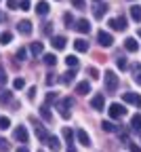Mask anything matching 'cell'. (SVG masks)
Listing matches in <instances>:
<instances>
[{
    "mask_svg": "<svg viewBox=\"0 0 141 152\" xmlns=\"http://www.w3.org/2000/svg\"><path fill=\"white\" fill-rule=\"evenodd\" d=\"M103 80H105V91H108V93H116V89H118V76H116V72L105 70Z\"/></svg>",
    "mask_w": 141,
    "mask_h": 152,
    "instance_id": "1",
    "label": "cell"
},
{
    "mask_svg": "<svg viewBox=\"0 0 141 152\" xmlns=\"http://www.w3.org/2000/svg\"><path fill=\"white\" fill-rule=\"evenodd\" d=\"M72 99L70 97H63L61 102H57V110H59V116L61 118H70V108H72Z\"/></svg>",
    "mask_w": 141,
    "mask_h": 152,
    "instance_id": "2",
    "label": "cell"
},
{
    "mask_svg": "<svg viewBox=\"0 0 141 152\" xmlns=\"http://www.w3.org/2000/svg\"><path fill=\"white\" fill-rule=\"evenodd\" d=\"M108 26H110L112 30H116V32H124V30H126V17H124V15L114 17V19H110V21H108Z\"/></svg>",
    "mask_w": 141,
    "mask_h": 152,
    "instance_id": "3",
    "label": "cell"
},
{
    "mask_svg": "<svg viewBox=\"0 0 141 152\" xmlns=\"http://www.w3.org/2000/svg\"><path fill=\"white\" fill-rule=\"evenodd\" d=\"M122 99L126 102V104H131V106H135V108H141V95L139 93H122Z\"/></svg>",
    "mask_w": 141,
    "mask_h": 152,
    "instance_id": "4",
    "label": "cell"
},
{
    "mask_svg": "<svg viewBox=\"0 0 141 152\" xmlns=\"http://www.w3.org/2000/svg\"><path fill=\"white\" fill-rule=\"evenodd\" d=\"M97 40H99V45H101V47H105V49H110L112 45H114V38H112V34L110 32H99L97 34Z\"/></svg>",
    "mask_w": 141,
    "mask_h": 152,
    "instance_id": "5",
    "label": "cell"
},
{
    "mask_svg": "<svg viewBox=\"0 0 141 152\" xmlns=\"http://www.w3.org/2000/svg\"><path fill=\"white\" fill-rule=\"evenodd\" d=\"M30 121H32V123L36 125V127H34V131H36V137H38L40 142H47V140L51 137L49 133H47V129H44L42 125H40V123H36V118H30Z\"/></svg>",
    "mask_w": 141,
    "mask_h": 152,
    "instance_id": "6",
    "label": "cell"
},
{
    "mask_svg": "<svg viewBox=\"0 0 141 152\" xmlns=\"http://www.w3.org/2000/svg\"><path fill=\"white\" fill-rule=\"evenodd\" d=\"M108 112H110V116H112V118H122L124 114H126V108H124V106H120V104H112Z\"/></svg>",
    "mask_w": 141,
    "mask_h": 152,
    "instance_id": "7",
    "label": "cell"
},
{
    "mask_svg": "<svg viewBox=\"0 0 141 152\" xmlns=\"http://www.w3.org/2000/svg\"><path fill=\"white\" fill-rule=\"evenodd\" d=\"M13 135H15V140H17L19 144H28V140H30V137H28V129H25V127H21V125L15 129Z\"/></svg>",
    "mask_w": 141,
    "mask_h": 152,
    "instance_id": "8",
    "label": "cell"
},
{
    "mask_svg": "<svg viewBox=\"0 0 141 152\" xmlns=\"http://www.w3.org/2000/svg\"><path fill=\"white\" fill-rule=\"evenodd\" d=\"M91 106H93L95 110H99V112H101V110L105 108V99H103V95H101V93L93 95V97H91Z\"/></svg>",
    "mask_w": 141,
    "mask_h": 152,
    "instance_id": "9",
    "label": "cell"
},
{
    "mask_svg": "<svg viewBox=\"0 0 141 152\" xmlns=\"http://www.w3.org/2000/svg\"><path fill=\"white\" fill-rule=\"evenodd\" d=\"M17 30L21 32L23 36H30V34H32V23L28 21V19H23V21H19V23H17Z\"/></svg>",
    "mask_w": 141,
    "mask_h": 152,
    "instance_id": "10",
    "label": "cell"
},
{
    "mask_svg": "<svg viewBox=\"0 0 141 152\" xmlns=\"http://www.w3.org/2000/svg\"><path fill=\"white\" fill-rule=\"evenodd\" d=\"M76 137H78V142L82 144V146H91V137H89V133L84 129H78L76 131Z\"/></svg>",
    "mask_w": 141,
    "mask_h": 152,
    "instance_id": "11",
    "label": "cell"
},
{
    "mask_svg": "<svg viewBox=\"0 0 141 152\" xmlns=\"http://www.w3.org/2000/svg\"><path fill=\"white\" fill-rule=\"evenodd\" d=\"M76 30L80 34H89L91 32V23L86 21V19H78V21H76Z\"/></svg>",
    "mask_w": 141,
    "mask_h": 152,
    "instance_id": "12",
    "label": "cell"
},
{
    "mask_svg": "<svg viewBox=\"0 0 141 152\" xmlns=\"http://www.w3.org/2000/svg\"><path fill=\"white\" fill-rule=\"evenodd\" d=\"M74 78H76V72H74V68H72L70 72L61 74V78H59V83H61V85H72V83H74Z\"/></svg>",
    "mask_w": 141,
    "mask_h": 152,
    "instance_id": "13",
    "label": "cell"
},
{
    "mask_svg": "<svg viewBox=\"0 0 141 152\" xmlns=\"http://www.w3.org/2000/svg\"><path fill=\"white\" fill-rule=\"evenodd\" d=\"M124 49L129 53H137L139 51V42L135 40V38H126V40H124Z\"/></svg>",
    "mask_w": 141,
    "mask_h": 152,
    "instance_id": "14",
    "label": "cell"
},
{
    "mask_svg": "<svg viewBox=\"0 0 141 152\" xmlns=\"http://www.w3.org/2000/svg\"><path fill=\"white\" fill-rule=\"evenodd\" d=\"M47 144H49V148H51L53 152H59V150H61V142H59L57 135H51V137L47 140Z\"/></svg>",
    "mask_w": 141,
    "mask_h": 152,
    "instance_id": "15",
    "label": "cell"
},
{
    "mask_svg": "<svg viewBox=\"0 0 141 152\" xmlns=\"http://www.w3.org/2000/svg\"><path fill=\"white\" fill-rule=\"evenodd\" d=\"M105 13H108V7H105V4H95V7H93V15H95V19H103Z\"/></svg>",
    "mask_w": 141,
    "mask_h": 152,
    "instance_id": "16",
    "label": "cell"
},
{
    "mask_svg": "<svg viewBox=\"0 0 141 152\" xmlns=\"http://www.w3.org/2000/svg\"><path fill=\"white\" fill-rule=\"evenodd\" d=\"M65 36H53V47L57 49V51H63L65 49Z\"/></svg>",
    "mask_w": 141,
    "mask_h": 152,
    "instance_id": "17",
    "label": "cell"
},
{
    "mask_svg": "<svg viewBox=\"0 0 141 152\" xmlns=\"http://www.w3.org/2000/svg\"><path fill=\"white\" fill-rule=\"evenodd\" d=\"M61 135H63V140H65V144H68V146H74V131H72L70 127H63Z\"/></svg>",
    "mask_w": 141,
    "mask_h": 152,
    "instance_id": "18",
    "label": "cell"
},
{
    "mask_svg": "<svg viewBox=\"0 0 141 152\" xmlns=\"http://www.w3.org/2000/svg\"><path fill=\"white\" fill-rule=\"evenodd\" d=\"M36 13H38L40 17L49 15V2H44V0H40V2H36Z\"/></svg>",
    "mask_w": 141,
    "mask_h": 152,
    "instance_id": "19",
    "label": "cell"
},
{
    "mask_svg": "<svg viewBox=\"0 0 141 152\" xmlns=\"http://www.w3.org/2000/svg\"><path fill=\"white\" fill-rule=\"evenodd\" d=\"M74 49H76L78 53H86V51H89V42L82 40V38H78V40H74Z\"/></svg>",
    "mask_w": 141,
    "mask_h": 152,
    "instance_id": "20",
    "label": "cell"
},
{
    "mask_svg": "<svg viewBox=\"0 0 141 152\" xmlns=\"http://www.w3.org/2000/svg\"><path fill=\"white\" fill-rule=\"evenodd\" d=\"M76 93H78V95H86V93H91V85H89L86 80L78 83V85H76Z\"/></svg>",
    "mask_w": 141,
    "mask_h": 152,
    "instance_id": "21",
    "label": "cell"
},
{
    "mask_svg": "<svg viewBox=\"0 0 141 152\" xmlns=\"http://www.w3.org/2000/svg\"><path fill=\"white\" fill-rule=\"evenodd\" d=\"M13 99V93L9 89H0V104H9Z\"/></svg>",
    "mask_w": 141,
    "mask_h": 152,
    "instance_id": "22",
    "label": "cell"
},
{
    "mask_svg": "<svg viewBox=\"0 0 141 152\" xmlns=\"http://www.w3.org/2000/svg\"><path fill=\"white\" fill-rule=\"evenodd\" d=\"M131 70H133V80H135L137 85H141V64H135Z\"/></svg>",
    "mask_w": 141,
    "mask_h": 152,
    "instance_id": "23",
    "label": "cell"
},
{
    "mask_svg": "<svg viewBox=\"0 0 141 152\" xmlns=\"http://www.w3.org/2000/svg\"><path fill=\"white\" fill-rule=\"evenodd\" d=\"M40 116H42L47 123H53V114H51V110H49V106H47V104L40 108Z\"/></svg>",
    "mask_w": 141,
    "mask_h": 152,
    "instance_id": "24",
    "label": "cell"
},
{
    "mask_svg": "<svg viewBox=\"0 0 141 152\" xmlns=\"http://www.w3.org/2000/svg\"><path fill=\"white\" fill-rule=\"evenodd\" d=\"M131 129L141 133V114H135V116L131 118Z\"/></svg>",
    "mask_w": 141,
    "mask_h": 152,
    "instance_id": "25",
    "label": "cell"
},
{
    "mask_svg": "<svg viewBox=\"0 0 141 152\" xmlns=\"http://www.w3.org/2000/svg\"><path fill=\"white\" fill-rule=\"evenodd\" d=\"M131 17L135 19V21H141V7L139 4H133L131 7Z\"/></svg>",
    "mask_w": 141,
    "mask_h": 152,
    "instance_id": "26",
    "label": "cell"
},
{
    "mask_svg": "<svg viewBox=\"0 0 141 152\" xmlns=\"http://www.w3.org/2000/svg\"><path fill=\"white\" fill-rule=\"evenodd\" d=\"M42 42H32L30 45V51H32V55H42Z\"/></svg>",
    "mask_w": 141,
    "mask_h": 152,
    "instance_id": "27",
    "label": "cell"
},
{
    "mask_svg": "<svg viewBox=\"0 0 141 152\" xmlns=\"http://www.w3.org/2000/svg\"><path fill=\"white\" fill-rule=\"evenodd\" d=\"M116 66H118L120 70H126V68H129V61H126V57H124V55H118V57H116Z\"/></svg>",
    "mask_w": 141,
    "mask_h": 152,
    "instance_id": "28",
    "label": "cell"
},
{
    "mask_svg": "<svg viewBox=\"0 0 141 152\" xmlns=\"http://www.w3.org/2000/svg\"><path fill=\"white\" fill-rule=\"evenodd\" d=\"M101 129H103L105 133H114V131H116V125L110 123V121H103V123H101Z\"/></svg>",
    "mask_w": 141,
    "mask_h": 152,
    "instance_id": "29",
    "label": "cell"
},
{
    "mask_svg": "<svg viewBox=\"0 0 141 152\" xmlns=\"http://www.w3.org/2000/svg\"><path fill=\"white\" fill-rule=\"evenodd\" d=\"M42 61H44L47 66H53V68H55V64H57V57H55L53 53H47V55H44V59H42Z\"/></svg>",
    "mask_w": 141,
    "mask_h": 152,
    "instance_id": "30",
    "label": "cell"
},
{
    "mask_svg": "<svg viewBox=\"0 0 141 152\" xmlns=\"http://www.w3.org/2000/svg\"><path fill=\"white\" fill-rule=\"evenodd\" d=\"M65 66H68V68H76V66H78V57H76V55H68V57H65Z\"/></svg>",
    "mask_w": 141,
    "mask_h": 152,
    "instance_id": "31",
    "label": "cell"
},
{
    "mask_svg": "<svg viewBox=\"0 0 141 152\" xmlns=\"http://www.w3.org/2000/svg\"><path fill=\"white\" fill-rule=\"evenodd\" d=\"M13 40V34L11 32H4V34H0V45H9Z\"/></svg>",
    "mask_w": 141,
    "mask_h": 152,
    "instance_id": "32",
    "label": "cell"
},
{
    "mask_svg": "<svg viewBox=\"0 0 141 152\" xmlns=\"http://www.w3.org/2000/svg\"><path fill=\"white\" fill-rule=\"evenodd\" d=\"M9 127H11V118H9V116H2V118H0V129L4 131V129H9Z\"/></svg>",
    "mask_w": 141,
    "mask_h": 152,
    "instance_id": "33",
    "label": "cell"
},
{
    "mask_svg": "<svg viewBox=\"0 0 141 152\" xmlns=\"http://www.w3.org/2000/svg\"><path fill=\"white\" fill-rule=\"evenodd\" d=\"M13 87H15L17 91L23 89V87H25V80H23V78H15V80H13Z\"/></svg>",
    "mask_w": 141,
    "mask_h": 152,
    "instance_id": "34",
    "label": "cell"
},
{
    "mask_svg": "<svg viewBox=\"0 0 141 152\" xmlns=\"http://www.w3.org/2000/svg\"><path fill=\"white\" fill-rule=\"evenodd\" d=\"M11 150V146H9V142L7 140H2V137H0V152H9Z\"/></svg>",
    "mask_w": 141,
    "mask_h": 152,
    "instance_id": "35",
    "label": "cell"
},
{
    "mask_svg": "<svg viewBox=\"0 0 141 152\" xmlns=\"http://www.w3.org/2000/svg\"><path fill=\"white\" fill-rule=\"evenodd\" d=\"M63 21H65V28H70V26L74 23V17H72L70 13H63Z\"/></svg>",
    "mask_w": 141,
    "mask_h": 152,
    "instance_id": "36",
    "label": "cell"
},
{
    "mask_svg": "<svg viewBox=\"0 0 141 152\" xmlns=\"http://www.w3.org/2000/svg\"><path fill=\"white\" fill-rule=\"evenodd\" d=\"M25 55H28V51H25L23 47H21V49H19V51L15 53V57H17V59H25Z\"/></svg>",
    "mask_w": 141,
    "mask_h": 152,
    "instance_id": "37",
    "label": "cell"
},
{
    "mask_svg": "<svg viewBox=\"0 0 141 152\" xmlns=\"http://www.w3.org/2000/svg\"><path fill=\"white\" fill-rule=\"evenodd\" d=\"M19 9H21V11H30V0H19Z\"/></svg>",
    "mask_w": 141,
    "mask_h": 152,
    "instance_id": "38",
    "label": "cell"
},
{
    "mask_svg": "<svg viewBox=\"0 0 141 152\" xmlns=\"http://www.w3.org/2000/svg\"><path fill=\"white\" fill-rule=\"evenodd\" d=\"M53 102H57V93H55V91L47 95V106H49V104H53Z\"/></svg>",
    "mask_w": 141,
    "mask_h": 152,
    "instance_id": "39",
    "label": "cell"
},
{
    "mask_svg": "<svg viewBox=\"0 0 141 152\" xmlns=\"http://www.w3.org/2000/svg\"><path fill=\"white\" fill-rule=\"evenodd\" d=\"M7 7H9V9H13V11H15V9H17V7H19V0H7Z\"/></svg>",
    "mask_w": 141,
    "mask_h": 152,
    "instance_id": "40",
    "label": "cell"
},
{
    "mask_svg": "<svg viewBox=\"0 0 141 152\" xmlns=\"http://www.w3.org/2000/svg\"><path fill=\"white\" fill-rule=\"evenodd\" d=\"M89 76H91V78H99V72H97V68H89Z\"/></svg>",
    "mask_w": 141,
    "mask_h": 152,
    "instance_id": "41",
    "label": "cell"
},
{
    "mask_svg": "<svg viewBox=\"0 0 141 152\" xmlns=\"http://www.w3.org/2000/svg\"><path fill=\"white\" fill-rule=\"evenodd\" d=\"M72 4L76 7V9H84L86 4H84V0H72Z\"/></svg>",
    "mask_w": 141,
    "mask_h": 152,
    "instance_id": "42",
    "label": "cell"
},
{
    "mask_svg": "<svg viewBox=\"0 0 141 152\" xmlns=\"http://www.w3.org/2000/svg\"><path fill=\"white\" fill-rule=\"evenodd\" d=\"M51 26H53V23H44V28H42V32H44L47 36H51V34H53V28H51Z\"/></svg>",
    "mask_w": 141,
    "mask_h": 152,
    "instance_id": "43",
    "label": "cell"
},
{
    "mask_svg": "<svg viewBox=\"0 0 141 152\" xmlns=\"http://www.w3.org/2000/svg\"><path fill=\"white\" fill-rule=\"evenodd\" d=\"M53 83H55V74H47V85L51 87Z\"/></svg>",
    "mask_w": 141,
    "mask_h": 152,
    "instance_id": "44",
    "label": "cell"
},
{
    "mask_svg": "<svg viewBox=\"0 0 141 152\" xmlns=\"http://www.w3.org/2000/svg\"><path fill=\"white\" fill-rule=\"evenodd\" d=\"M0 83H2V85L7 83V72H4L2 68H0Z\"/></svg>",
    "mask_w": 141,
    "mask_h": 152,
    "instance_id": "45",
    "label": "cell"
},
{
    "mask_svg": "<svg viewBox=\"0 0 141 152\" xmlns=\"http://www.w3.org/2000/svg\"><path fill=\"white\" fill-rule=\"evenodd\" d=\"M129 148H131V152H141V146H137V144H129Z\"/></svg>",
    "mask_w": 141,
    "mask_h": 152,
    "instance_id": "46",
    "label": "cell"
},
{
    "mask_svg": "<svg viewBox=\"0 0 141 152\" xmlns=\"http://www.w3.org/2000/svg\"><path fill=\"white\" fill-rule=\"evenodd\" d=\"M28 97H30V99H34V97H36V87H32V89H30V93H28Z\"/></svg>",
    "mask_w": 141,
    "mask_h": 152,
    "instance_id": "47",
    "label": "cell"
},
{
    "mask_svg": "<svg viewBox=\"0 0 141 152\" xmlns=\"http://www.w3.org/2000/svg\"><path fill=\"white\" fill-rule=\"evenodd\" d=\"M17 152H30V150H28L25 146H21V148H17Z\"/></svg>",
    "mask_w": 141,
    "mask_h": 152,
    "instance_id": "48",
    "label": "cell"
},
{
    "mask_svg": "<svg viewBox=\"0 0 141 152\" xmlns=\"http://www.w3.org/2000/svg\"><path fill=\"white\" fill-rule=\"evenodd\" d=\"M68 152H76V148L74 146H68Z\"/></svg>",
    "mask_w": 141,
    "mask_h": 152,
    "instance_id": "49",
    "label": "cell"
},
{
    "mask_svg": "<svg viewBox=\"0 0 141 152\" xmlns=\"http://www.w3.org/2000/svg\"><path fill=\"white\" fill-rule=\"evenodd\" d=\"M137 36H139V38H141V30H137Z\"/></svg>",
    "mask_w": 141,
    "mask_h": 152,
    "instance_id": "50",
    "label": "cell"
},
{
    "mask_svg": "<svg viewBox=\"0 0 141 152\" xmlns=\"http://www.w3.org/2000/svg\"><path fill=\"white\" fill-rule=\"evenodd\" d=\"M0 21H2V13H0Z\"/></svg>",
    "mask_w": 141,
    "mask_h": 152,
    "instance_id": "51",
    "label": "cell"
},
{
    "mask_svg": "<svg viewBox=\"0 0 141 152\" xmlns=\"http://www.w3.org/2000/svg\"><path fill=\"white\" fill-rule=\"evenodd\" d=\"M95 2H99V0H95Z\"/></svg>",
    "mask_w": 141,
    "mask_h": 152,
    "instance_id": "52",
    "label": "cell"
}]
</instances>
